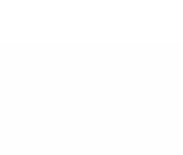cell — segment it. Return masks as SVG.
I'll return each mask as SVG.
<instances>
[]
</instances>
